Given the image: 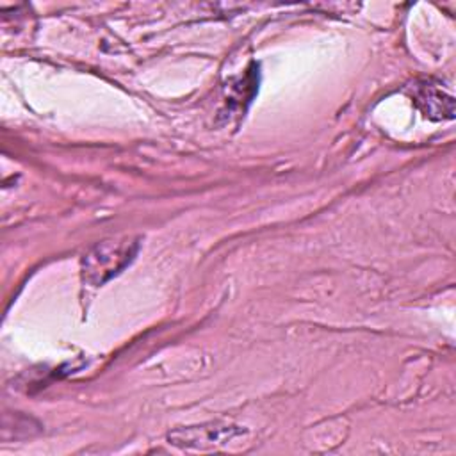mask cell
Segmentation results:
<instances>
[{
    "instance_id": "cell-1",
    "label": "cell",
    "mask_w": 456,
    "mask_h": 456,
    "mask_svg": "<svg viewBox=\"0 0 456 456\" xmlns=\"http://www.w3.org/2000/svg\"><path fill=\"white\" fill-rule=\"evenodd\" d=\"M139 240L132 237L109 239L94 244L82 256V278L93 287H100L119 274L137 255Z\"/></svg>"
},
{
    "instance_id": "cell-3",
    "label": "cell",
    "mask_w": 456,
    "mask_h": 456,
    "mask_svg": "<svg viewBox=\"0 0 456 456\" xmlns=\"http://www.w3.org/2000/svg\"><path fill=\"white\" fill-rule=\"evenodd\" d=\"M182 433L183 436L178 438V436H173L169 435V438H173L176 444L178 442H187L192 444V442H223V440H230L232 436H235L237 433H240V429H235V428H230V426H214V428H207V426H198V428H189L185 431H178Z\"/></svg>"
},
{
    "instance_id": "cell-2",
    "label": "cell",
    "mask_w": 456,
    "mask_h": 456,
    "mask_svg": "<svg viewBox=\"0 0 456 456\" xmlns=\"http://www.w3.org/2000/svg\"><path fill=\"white\" fill-rule=\"evenodd\" d=\"M413 102L419 105V109L433 119L442 118H452V96L445 94L440 87L433 86L431 82L417 84L413 87Z\"/></svg>"
}]
</instances>
